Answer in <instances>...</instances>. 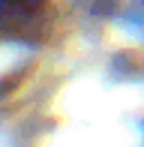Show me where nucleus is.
I'll list each match as a JSON object with an SVG mask.
<instances>
[{
  "instance_id": "f257e3e1",
  "label": "nucleus",
  "mask_w": 144,
  "mask_h": 147,
  "mask_svg": "<svg viewBox=\"0 0 144 147\" xmlns=\"http://www.w3.org/2000/svg\"><path fill=\"white\" fill-rule=\"evenodd\" d=\"M54 18V0H0V39L39 42Z\"/></svg>"
}]
</instances>
